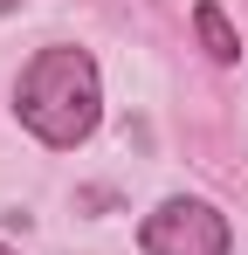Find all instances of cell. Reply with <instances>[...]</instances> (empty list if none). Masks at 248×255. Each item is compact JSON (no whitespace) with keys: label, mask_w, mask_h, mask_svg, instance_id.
Segmentation results:
<instances>
[{"label":"cell","mask_w":248,"mask_h":255,"mask_svg":"<svg viewBox=\"0 0 248 255\" xmlns=\"http://www.w3.org/2000/svg\"><path fill=\"white\" fill-rule=\"evenodd\" d=\"M14 111L21 125L35 131L41 145L69 152L83 145L97 118H104V90H97V62L83 48H41L35 62L21 69V90H14Z\"/></svg>","instance_id":"6da1fadb"},{"label":"cell","mask_w":248,"mask_h":255,"mask_svg":"<svg viewBox=\"0 0 248 255\" xmlns=\"http://www.w3.org/2000/svg\"><path fill=\"white\" fill-rule=\"evenodd\" d=\"M138 249L145 255H228V221L207 207V200H165L159 214H145L138 228Z\"/></svg>","instance_id":"7a4b0ae2"},{"label":"cell","mask_w":248,"mask_h":255,"mask_svg":"<svg viewBox=\"0 0 248 255\" xmlns=\"http://www.w3.org/2000/svg\"><path fill=\"white\" fill-rule=\"evenodd\" d=\"M193 28H200V42H207V55H214V62H235V55H242V35L228 28V14H221L214 0H200V7H193Z\"/></svg>","instance_id":"3957f363"},{"label":"cell","mask_w":248,"mask_h":255,"mask_svg":"<svg viewBox=\"0 0 248 255\" xmlns=\"http://www.w3.org/2000/svg\"><path fill=\"white\" fill-rule=\"evenodd\" d=\"M0 255H14V249H0Z\"/></svg>","instance_id":"277c9868"}]
</instances>
